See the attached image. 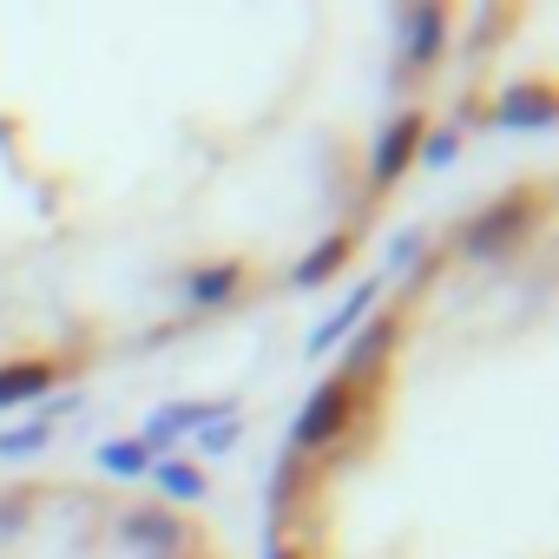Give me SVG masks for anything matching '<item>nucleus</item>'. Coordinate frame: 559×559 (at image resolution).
Masks as SVG:
<instances>
[{
	"label": "nucleus",
	"instance_id": "obj_15",
	"mask_svg": "<svg viewBox=\"0 0 559 559\" xmlns=\"http://www.w3.org/2000/svg\"><path fill=\"white\" fill-rule=\"evenodd\" d=\"M21 520H27V500H0V539H8Z\"/></svg>",
	"mask_w": 559,
	"mask_h": 559
},
{
	"label": "nucleus",
	"instance_id": "obj_12",
	"mask_svg": "<svg viewBox=\"0 0 559 559\" xmlns=\"http://www.w3.org/2000/svg\"><path fill=\"white\" fill-rule=\"evenodd\" d=\"M158 487H165L171 500H198V493H204V474L185 467V461H165V467H158Z\"/></svg>",
	"mask_w": 559,
	"mask_h": 559
},
{
	"label": "nucleus",
	"instance_id": "obj_10",
	"mask_svg": "<svg viewBox=\"0 0 559 559\" xmlns=\"http://www.w3.org/2000/svg\"><path fill=\"white\" fill-rule=\"evenodd\" d=\"M126 533H132L139 546H178V520H165V513H132Z\"/></svg>",
	"mask_w": 559,
	"mask_h": 559
},
{
	"label": "nucleus",
	"instance_id": "obj_3",
	"mask_svg": "<svg viewBox=\"0 0 559 559\" xmlns=\"http://www.w3.org/2000/svg\"><path fill=\"white\" fill-rule=\"evenodd\" d=\"M47 389H53V369H47V362H14V369H0V408L40 402Z\"/></svg>",
	"mask_w": 559,
	"mask_h": 559
},
{
	"label": "nucleus",
	"instance_id": "obj_8",
	"mask_svg": "<svg viewBox=\"0 0 559 559\" xmlns=\"http://www.w3.org/2000/svg\"><path fill=\"white\" fill-rule=\"evenodd\" d=\"M500 119H507V126H546V119H552V99H546V93H507Z\"/></svg>",
	"mask_w": 559,
	"mask_h": 559
},
{
	"label": "nucleus",
	"instance_id": "obj_6",
	"mask_svg": "<svg viewBox=\"0 0 559 559\" xmlns=\"http://www.w3.org/2000/svg\"><path fill=\"white\" fill-rule=\"evenodd\" d=\"M435 47H441V8H415L408 14V60H435Z\"/></svg>",
	"mask_w": 559,
	"mask_h": 559
},
{
	"label": "nucleus",
	"instance_id": "obj_4",
	"mask_svg": "<svg viewBox=\"0 0 559 559\" xmlns=\"http://www.w3.org/2000/svg\"><path fill=\"white\" fill-rule=\"evenodd\" d=\"M376 290H382V284H362L356 297H343V304H336V317H330V323H323V330L310 336V349L323 356V349H330L336 336H349V330H356V317H369V310H376Z\"/></svg>",
	"mask_w": 559,
	"mask_h": 559
},
{
	"label": "nucleus",
	"instance_id": "obj_13",
	"mask_svg": "<svg viewBox=\"0 0 559 559\" xmlns=\"http://www.w3.org/2000/svg\"><path fill=\"white\" fill-rule=\"evenodd\" d=\"M237 290V270L224 263V270H204V276H191V304H217V297H230Z\"/></svg>",
	"mask_w": 559,
	"mask_h": 559
},
{
	"label": "nucleus",
	"instance_id": "obj_1",
	"mask_svg": "<svg viewBox=\"0 0 559 559\" xmlns=\"http://www.w3.org/2000/svg\"><path fill=\"white\" fill-rule=\"evenodd\" d=\"M415 145H421V112H402V119L382 132V145H376V178L395 185V178L415 165Z\"/></svg>",
	"mask_w": 559,
	"mask_h": 559
},
{
	"label": "nucleus",
	"instance_id": "obj_7",
	"mask_svg": "<svg viewBox=\"0 0 559 559\" xmlns=\"http://www.w3.org/2000/svg\"><path fill=\"white\" fill-rule=\"evenodd\" d=\"M520 211H526V204H500V211H487V224L467 230V250H493L507 230H520Z\"/></svg>",
	"mask_w": 559,
	"mask_h": 559
},
{
	"label": "nucleus",
	"instance_id": "obj_16",
	"mask_svg": "<svg viewBox=\"0 0 559 559\" xmlns=\"http://www.w3.org/2000/svg\"><path fill=\"white\" fill-rule=\"evenodd\" d=\"M448 158H454V132H441V139L428 145V165H448Z\"/></svg>",
	"mask_w": 559,
	"mask_h": 559
},
{
	"label": "nucleus",
	"instance_id": "obj_2",
	"mask_svg": "<svg viewBox=\"0 0 559 559\" xmlns=\"http://www.w3.org/2000/svg\"><path fill=\"white\" fill-rule=\"evenodd\" d=\"M343 421H349V382H330V389L297 415V441H304V448H317V441H330Z\"/></svg>",
	"mask_w": 559,
	"mask_h": 559
},
{
	"label": "nucleus",
	"instance_id": "obj_9",
	"mask_svg": "<svg viewBox=\"0 0 559 559\" xmlns=\"http://www.w3.org/2000/svg\"><path fill=\"white\" fill-rule=\"evenodd\" d=\"M389 336H395L389 323H369V336H362V343H349V356H343V376H362V369H369V362L389 349Z\"/></svg>",
	"mask_w": 559,
	"mask_h": 559
},
{
	"label": "nucleus",
	"instance_id": "obj_17",
	"mask_svg": "<svg viewBox=\"0 0 559 559\" xmlns=\"http://www.w3.org/2000/svg\"><path fill=\"white\" fill-rule=\"evenodd\" d=\"M270 559H290V552H270Z\"/></svg>",
	"mask_w": 559,
	"mask_h": 559
},
{
	"label": "nucleus",
	"instance_id": "obj_11",
	"mask_svg": "<svg viewBox=\"0 0 559 559\" xmlns=\"http://www.w3.org/2000/svg\"><path fill=\"white\" fill-rule=\"evenodd\" d=\"M47 441H53V428H47V415H40V421H27L21 435H0V461H21V454H40Z\"/></svg>",
	"mask_w": 559,
	"mask_h": 559
},
{
	"label": "nucleus",
	"instance_id": "obj_14",
	"mask_svg": "<svg viewBox=\"0 0 559 559\" xmlns=\"http://www.w3.org/2000/svg\"><path fill=\"white\" fill-rule=\"evenodd\" d=\"M99 467H119V474H145V467H152V454H145L139 441H112V448H99Z\"/></svg>",
	"mask_w": 559,
	"mask_h": 559
},
{
	"label": "nucleus",
	"instance_id": "obj_5",
	"mask_svg": "<svg viewBox=\"0 0 559 559\" xmlns=\"http://www.w3.org/2000/svg\"><path fill=\"white\" fill-rule=\"evenodd\" d=\"M349 257V237H330V243H317L310 257H304V270H297V284L304 290H317V284H330V276H336V263Z\"/></svg>",
	"mask_w": 559,
	"mask_h": 559
}]
</instances>
